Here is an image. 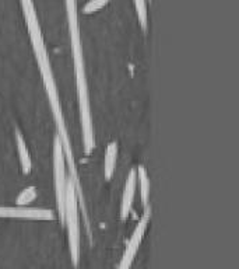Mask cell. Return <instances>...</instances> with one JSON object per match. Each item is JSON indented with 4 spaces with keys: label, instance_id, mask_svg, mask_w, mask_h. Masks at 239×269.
Wrapping results in <instances>:
<instances>
[{
    "label": "cell",
    "instance_id": "1",
    "mask_svg": "<svg viewBox=\"0 0 239 269\" xmlns=\"http://www.w3.org/2000/svg\"><path fill=\"white\" fill-rule=\"evenodd\" d=\"M25 24H27V28H28V32H30L32 46H34V52H35L38 65H39V70H41L42 79H44L45 90H46V95H48V100H49L50 110H52V113H53V118L56 121L57 135H59L60 142H62L64 158H66V162L69 164L70 176H71L70 178H71V181L74 182L75 192H77V196H78V202L82 203L83 209H84V212H86L83 188L82 185H80V180H78V176H77V169H75V164H74V154H73V150H71L69 135H67V129H66L64 118H63L62 106H60V101H59V95H57V90H56V84H55V79H53V73H52V69H50L49 59L46 57L44 38H42L41 27H39V23H38V17L31 20H27Z\"/></svg>",
    "mask_w": 239,
    "mask_h": 269
},
{
    "label": "cell",
    "instance_id": "2",
    "mask_svg": "<svg viewBox=\"0 0 239 269\" xmlns=\"http://www.w3.org/2000/svg\"><path fill=\"white\" fill-rule=\"evenodd\" d=\"M73 49V59H74L75 82H77V93H78V104H80V121H82L83 143L86 154H90L94 149V129L91 122V113H90V101H88L87 80H86V69H84V59H83L82 45L71 46Z\"/></svg>",
    "mask_w": 239,
    "mask_h": 269
},
{
    "label": "cell",
    "instance_id": "3",
    "mask_svg": "<svg viewBox=\"0 0 239 269\" xmlns=\"http://www.w3.org/2000/svg\"><path fill=\"white\" fill-rule=\"evenodd\" d=\"M78 196L75 192L74 182L70 178L66 182V196H64V223L69 233V247L71 262L75 268L78 266L80 259V236H78Z\"/></svg>",
    "mask_w": 239,
    "mask_h": 269
},
{
    "label": "cell",
    "instance_id": "4",
    "mask_svg": "<svg viewBox=\"0 0 239 269\" xmlns=\"http://www.w3.org/2000/svg\"><path fill=\"white\" fill-rule=\"evenodd\" d=\"M64 153L59 135L53 140V171H55V188H56L57 212L60 222L64 223V196H66V171H64Z\"/></svg>",
    "mask_w": 239,
    "mask_h": 269
},
{
    "label": "cell",
    "instance_id": "5",
    "mask_svg": "<svg viewBox=\"0 0 239 269\" xmlns=\"http://www.w3.org/2000/svg\"><path fill=\"white\" fill-rule=\"evenodd\" d=\"M151 216V207H148V205L145 206V210L141 216V219L138 222V225L136 226L134 229V233H133L130 241L127 243V247H126L125 254H123V258H122V262L119 263L120 269L129 268L132 265V261L136 252H137L138 247L141 244V240H143V236H144L145 229H147V225H148V220H150Z\"/></svg>",
    "mask_w": 239,
    "mask_h": 269
},
{
    "label": "cell",
    "instance_id": "6",
    "mask_svg": "<svg viewBox=\"0 0 239 269\" xmlns=\"http://www.w3.org/2000/svg\"><path fill=\"white\" fill-rule=\"evenodd\" d=\"M0 218H20L32 220H53L55 214L46 209H32V207H0Z\"/></svg>",
    "mask_w": 239,
    "mask_h": 269
},
{
    "label": "cell",
    "instance_id": "7",
    "mask_svg": "<svg viewBox=\"0 0 239 269\" xmlns=\"http://www.w3.org/2000/svg\"><path fill=\"white\" fill-rule=\"evenodd\" d=\"M136 180H137V170L133 169L129 173V176H127L125 192H123V198H122V207H120V219L122 220L127 219V216L130 213V209H132L134 189H136Z\"/></svg>",
    "mask_w": 239,
    "mask_h": 269
},
{
    "label": "cell",
    "instance_id": "8",
    "mask_svg": "<svg viewBox=\"0 0 239 269\" xmlns=\"http://www.w3.org/2000/svg\"><path fill=\"white\" fill-rule=\"evenodd\" d=\"M16 142H17V149H19L20 162H21V167H23V173L24 174H30L31 173V157H30V151L27 149V143H25L24 138L21 135L19 129H16Z\"/></svg>",
    "mask_w": 239,
    "mask_h": 269
},
{
    "label": "cell",
    "instance_id": "9",
    "mask_svg": "<svg viewBox=\"0 0 239 269\" xmlns=\"http://www.w3.org/2000/svg\"><path fill=\"white\" fill-rule=\"evenodd\" d=\"M116 156H118V144L112 142L108 144L107 153H105V178H112L115 166H116Z\"/></svg>",
    "mask_w": 239,
    "mask_h": 269
},
{
    "label": "cell",
    "instance_id": "10",
    "mask_svg": "<svg viewBox=\"0 0 239 269\" xmlns=\"http://www.w3.org/2000/svg\"><path fill=\"white\" fill-rule=\"evenodd\" d=\"M138 181H140V189H141V202L143 205H148V194H150V181L143 166H138Z\"/></svg>",
    "mask_w": 239,
    "mask_h": 269
},
{
    "label": "cell",
    "instance_id": "11",
    "mask_svg": "<svg viewBox=\"0 0 239 269\" xmlns=\"http://www.w3.org/2000/svg\"><path fill=\"white\" fill-rule=\"evenodd\" d=\"M35 198H37V188L28 187L25 188L24 191L19 195V198H17V202H16V203H17L19 206H25V205L31 203Z\"/></svg>",
    "mask_w": 239,
    "mask_h": 269
},
{
    "label": "cell",
    "instance_id": "12",
    "mask_svg": "<svg viewBox=\"0 0 239 269\" xmlns=\"http://www.w3.org/2000/svg\"><path fill=\"white\" fill-rule=\"evenodd\" d=\"M134 6H136L140 25H141L143 31H147V6H145V0H134Z\"/></svg>",
    "mask_w": 239,
    "mask_h": 269
},
{
    "label": "cell",
    "instance_id": "13",
    "mask_svg": "<svg viewBox=\"0 0 239 269\" xmlns=\"http://www.w3.org/2000/svg\"><path fill=\"white\" fill-rule=\"evenodd\" d=\"M111 0H90L87 5L83 9L84 14H91V13L98 12L100 9H102L104 6H107Z\"/></svg>",
    "mask_w": 239,
    "mask_h": 269
}]
</instances>
